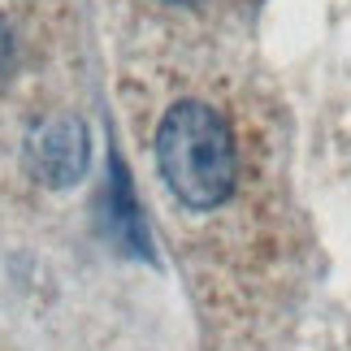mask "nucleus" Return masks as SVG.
I'll return each mask as SVG.
<instances>
[{
	"label": "nucleus",
	"mask_w": 351,
	"mask_h": 351,
	"mask_svg": "<svg viewBox=\"0 0 351 351\" xmlns=\"http://www.w3.org/2000/svg\"><path fill=\"white\" fill-rule=\"evenodd\" d=\"M173 5H186V0H173Z\"/></svg>",
	"instance_id": "4"
},
{
	"label": "nucleus",
	"mask_w": 351,
	"mask_h": 351,
	"mask_svg": "<svg viewBox=\"0 0 351 351\" xmlns=\"http://www.w3.org/2000/svg\"><path fill=\"white\" fill-rule=\"evenodd\" d=\"M87 126L70 113L48 117L26 134V160H31L35 178L48 186H70L74 178H83L87 169Z\"/></svg>",
	"instance_id": "2"
},
{
	"label": "nucleus",
	"mask_w": 351,
	"mask_h": 351,
	"mask_svg": "<svg viewBox=\"0 0 351 351\" xmlns=\"http://www.w3.org/2000/svg\"><path fill=\"white\" fill-rule=\"evenodd\" d=\"M9 61H13V39H9V31H5V22H0V74L9 70Z\"/></svg>",
	"instance_id": "3"
},
{
	"label": "nucleus",
	"mask_w": 351,
	"mask_h": 351,
	"mask_svg": "<svg viewBox=\"0 0 351 351\" xmlns=\"http://www.w3.org/2000/svg\"><path fill=\"white\" fill-rule=\"evenodd\" d=\"M156 165L178 204L199 213L226 204L239 182L230 121L204 100H178L156 126Z\"/></svg>",
	"instance_id": "1"
}]
</instances>
